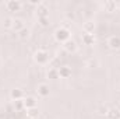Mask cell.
Segmentation results:
<instances>
[{
  "label": "cell",
  "instance_id": "obj_6",
  "mask_svg": "<svg viewBox=\"0 0 120 119\" xmlns=\"http://www.w3.org/2000/svg\"><path fill=\"white\" fill-rule=\"evenodd\" d=\"M4 6H6V8H7L8 11H11V13H17V11L21 10L22 3H20V1H17V0H8V1L4 3Z\"/></svg>",
  "mask_w": 120,
  "mask_h": 119
},
{
  "label": "cell",
  "instance_id": "obj_9",
  "mask_svg": "<svg viewBox=\"0 0 120 119\" xmlns=\"http://www.w3.org/2000/svg\"><path fill=\"white\" fill-rule=\"evenodd\" d=\"M22 102H24V108H25V109L36 108V104H38L36 98H35V97H31V95H27V97L22 99Z\"/></svg>",
  "mask_w": 120,
  "mask_h": 119
},
{
  "label": "cell",
  "instance_id": "obj_25",
  "mask_svg": "<svg viewBox=\"0 0 120 119\" xmlns=\"http://www.w3.org/2000/svg\"><path fill=\"white\" fill-rule=\"evenodd\" d=\"M117 8H119V10H120V1H119V3H117Z\"/></svg>",
  "mask_w": 120,
  "mask_h": 119
},
{
  "label": "cell",
  "instance_id": "obj_1",
  "mask_svg": "<svg viewBox=\"0 0 120 119\" xmlns=\"http://www.w3.org/2000/svg\"><path fill=\"white\" fill-rule=\"evenodd\" d=\"M53 36H55L56 42H59V44H64V42H67L68 39H71V31L68 30L67 27H59V28L55 30Z\"/></svg>",
  "mask_w": 120,
  "mask_h": 119
},
{
  "label": "cell",
  "instance_id": "obj_3",
  "mask_svg": "<svg viewBox=\"0 0 120 119\" xmlns=\"http://www.w3.org/2000/svg\"><path fill=\"white\" fill-rule=\"evenodd\" d=\"M36 94H38L41 98L49 97V95H50V87H49V84H46V83L38 84V87H36Z\"/></svg>",
  "mask_w": 120,
  "mask_h": 119
},
{
  "label": "cell",
  "instance_id": "obj_15",
  "mask_svg": "<svg viewBox=\"0 0 120 119\" xmlns=\"http://www.w3.org/2000/svg\"><path fill=\"white\" fill-rule=\"evenodd\" d=\"M13 23H14V18L13 17H8V16L1 20V25L6 30H13Z\"/></svg>",
  "mask_w": 120,
  "mask_h": 119
},
{
  "label": "cell",
  "instance_id": "obj_14",
  "mask_svg": "<svg viewBox=\"0 0 120 119\" xmlns=\"http://www.w3.org/2000/svg\"><path fill=\"white\" fill-rule=\"evenodd\" d=\"M106 118L108 119H120V109L119 108H109Z\"/></svg>",
  "mask_w": 120,
  "mask_h": 119
},
{
  "label": "cell",
  "instance_id": "obj_23",
  "mask_svg": "<svg viewBox=\"0 0 120 119\" xmlns=\"http://www.w3.org/2000/svg\"><path fill=\"white\" fill-rule=\"evenodd\" d=\"M14 105H15V109H17V111H22V109H25V108H24V102H22V99H21V101H15Z\"/></svg>",
  "mask_w": 120,
  "mask_h": 119
},
{
  "label": "cell",
  "instance_id": "obj_16",
  "mask_svg": "<svg viewBox=\"0 0 120 119\" xmlns=\"http://www.w3.org/2000/svg\"><path fill=\"white\" fill-rule=\"evenodd\" d=\"M46 77L49 79V80H57L60 76H59V70L57 69H55V67H50L48 71H46Z\"/></svg>",
  "mask_w": 120,
  "mask_h": 119
},
{
  "label": "cell",
  "instance_id": "obj_22",
  "mask_svg": "<svg viewBox=\"0 0 120 119\" xmlns=\"http://www.w3.org/2000/svg\"><path fill=\"white\" fill-rule=\"evenodd\" d=\"M64 16H66V18H67V20H70V21H74V20L77 18V16H75V13H74V11H71V10H68V11H66V14H64Z\"/></svg>",
  "mask_w": 120,
  "mask_h": 119
},
{
  "label": "cell",
  "instance_id": "obj_12",
  "mask_svg": "<svg viewBox=\"0 0 120 119\" xmlns=\"http://www.w3.org/2000/svg\"><path fill=\"white\" fill-rule=\"evenodd\" d=\"M102 7H103V10H105L106 13H113V11H116V8H117V3L113 1V0H108V1H105V3L102 4Z\"/></svg>",
  "mask_w": 120,
  "mask_h": 119
},
{
  "label": "cell",
  "instance_id": "obj_8",
  "mask_svg": "<svg viewBox=\"0 0 120 119\" xmlns=\"http://www.w3.org/2000/svg\"><path fill=\"white\" fill-rule=\"evenodd\" d=\"M10 98H11V101H21V99H24L25 97H24V91L21 88H13L10 91Z\"/></svg>",
  "mask_w": 120,
  "mask_h": 119
},
{
  "label": "cell",
  "instance_id": "obj_20",
  "mask_svg": "<svg viewBox=\"0 0 120 119\" xmlns=\"http://www.w3.org/2000/svg\"><path fill=\"white\" fill-rule=\"evenodd\" d=\"M38 24H39L41 27H49V24H50V20H49V17L38 18Z\"/></svg>",
  "mask_w": 120,
  "mask_h": 119
},
{
  "label": "cell",
  "instance_id": "obj_2",
  "mask_svg": "<svg viewBox=\"0 0 120 119\" xmlns=\"http://www.w3.org/2000/svg\"><path fill=\"white\" fill-rule=\"evenodd\" d=\"M34 60H35V63L43 66V64H48L50 62V55L46 49H38L34 53Z\"/></svg>",
  "mask_w": 120,
  "mask_h": 119
},
{
  "label": "cell",
  "instance_id": "obj_11",
  "mask_svg": "<svg viewBox=\"0 0 120 119\" xmlns=\"http://www.w3.org/2000/svg\"><path fill=\"white\" fill-rule=\"evenodd\" d=\"M95 28H96V24H95L92 20H87V21L82 24V31H84V34H94Z\"/></svg>",
  "mask_w": 120,
  "mask_h": 119
},
{
  "label": "cell",
  "instance_id": "obj_26",
  "mask_svg": "<svg viewBox=\"0 0 120 119\" xmlns=\"http://www.w3.org/2000/svg\"><path fill=\"white\" fill-rule=\"evenodd\" d=\"M101 119H108V118H101Z\"/></svg>",
  "mask_w": 120,
  "mask_h": 119
},
{
  "label": "cell",
  "instance_id": "obj_4",
  "mask_svg": "<svg viewBox=\"0 0 120 119\" xmlns=\"http://www.w3.org/2000/svg\"><path fill=\"white\" fill-rule=\"evenodd\" d=\"M35 14L38 18H43V17H49V7L46 3H41L36 8H35Z\"/></svg>",
  "mask_w": 120,
  "mask_h": 119
},
{
  "label": "cell",
  "instance_id": "obj_5",
  "mask_svg": "<svg viewBox=\"0 0 120 119\" xmlns=\"http://www.w3.org/2000/svg\"><path fill=\"white\" fill-rule=\"evenodd\" d=\"M108 46L112 51H120V36L119 35H112L108 38Z\"/></svg>",
  "mask_w": 120,
  "mask_h": 119
},
{
  "label": "cell",
  "instance_id": "obj_17",
  "mask_svg": "<svg viewBox=\"0 0 120 119\" xmlns=\"http://www.w3.org/2000/svg\"><path fill=\"white\" fill-rule=\"evenodd\" d=\"M25 25H24V21L21 18H14V23H13V30L15 32H20L21 30H24Z\"/></svg>",
  "mask_w": 120,
  "mask_h": 119
},
{
  "label": "cell",
  "instance_id": "obj_21",
  "mask_svg": "<svg viewBox=\"0 0 120 119\" xmlns=\"http://www.w3.org/2000/svg\"><path fill=\"white\" fill-rule=\"evenodd\" d=\"M108 111H109V108L105 107V105H101V107L98 108V114L102 115V116H105V118H106V115H108Z\"/></svg>",
  "mask_w": 120,
  "mask_h": 119
},
{
  "label": "cell",
  "instance_id": "obj_13",
  "mask_svg": "<svg viewBox=\"0 0 120 119\" xmlns=\"http://www.w3.org/2000/svg\"><path fill=\"white\" fill-rule=\"evenodd\" d=\"M81 39H82V44L84 45H94L95 44V36H94V34H82V36H81Z\"/></svg>",
  "mask_w": 120,
  "mask_h": 119
},
{
  "label": "cell",
  "instance_id": "obj_19",
  "mask_svg": "<svg viewBox=\"0 0 120 119\" xmlns=\"http://www.w3.org/2000/svg\"><path fill=\"white\" fill-rule=\"evenodd\" d=\"M27 116H28V119H38V116H39V111H38V108L27 109Z\"/></svg>",
  "mask_w": 120,
  "mask_h": 119
},
{
  "label": "cell",
  "instance_id": "obj_10",
  "mask_svg": "<svg viewBox=\"0 0 120 119\" xmlns=\"http://www.w3.org/2000/svg\"><path fill=\"white\" fill-rule=\"evenodd\" d=\"M57 70H59V76L61 77V79H68V77H71V74H73L71 67H70V66H67V64L60 66Z\"/></svg>",
  "mask_w": 120,
  "mask_h": 119
},
{
  "label": "cell",
  "instance_id": "obj_18",
  "mask_svg": "<svg viewBox=\"0 0 120 119\" xmlns=\"http://www.w3.org/2000/svg\"><path fill=\"white\" fill-rule=\"evenodd\" d=\"M17 36L20 38V39H22V41H27V39H30V36H31V31L30 28H24V30H21L20 32H17Z\"/></svg>",
  "mask_w": 120,
  "mask_h": 119
},
{
  "label": "cell",
  "instance_id": "obj_24",
  "mask_svg": "<svg viewBox=\"0 0 120 119\" xmlns=\"http://www.w3.org/2000/svg\"><path fill=\"white\" fill-rule=\"evenodd\" d=\"M28 4H30V6H36V7H38V6L41 4V1H36V0H34V1H28Z\"/></svg>",
  "mask_w": 120,
  "mask_h": 119
},
{
  "label": "cell",
  "instance_id": "obj_7",
  "mask_svg": "<svg viewBox=\"0 0 120 119\" xmlns=\"http://www.w3.org/2000/svg\"><path fill=\"white\" fill-rule=\"evenodd\" d=\"M63 49H64L67 53H75L77 49H78V45H77V42H75L74 39H68L67 42L63 44Z\"/></svg>",
  "mask_w": 120,
  "mask_h": 119
}]
</instances>
